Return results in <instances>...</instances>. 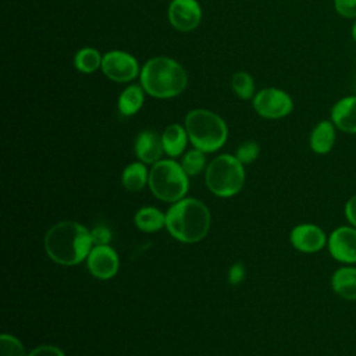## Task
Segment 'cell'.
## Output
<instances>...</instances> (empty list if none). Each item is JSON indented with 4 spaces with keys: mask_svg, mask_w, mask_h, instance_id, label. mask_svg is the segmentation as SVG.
Masks as SVG:
<instances>
[{
    "mask_svg": "<svg viewBox=\"0 0 356 356\" xmlns=\"http://www.w3.org/2000/svg\"><path fill=\"white\" fill-rule=\"evenodd\" d=\"M254 111L267 120H278L289 115L293 110V100L284 89L268 86L256 92L252 99Z\"/></svg>",
    "mask_w": 356,
    "mask_h": 356,
    "instance_id": "cell-7",
    "label": "cell"
},
{
    "mask_svg": "<svg viewBox=\"0 0 356 356\" xmlns=\"http://www.w3.org/2000/svg\"><path fill=\"white\" fill-rule=\"evenodd\" d=\"M343 214L349 225L356 228V193H353L343 206Z\"/></svg>",
    "mask_w": 356,
    "mask_h": 356,
    "instance_id": "cell-28",
    "label": "cell"
},
{
    "mask_svg": "<svg viewBox=\"0 0 356 356\" xmlns=\"http://www.w3.org/2000/svg\"><path fill=\"white\" fill-rule=\"evenodd\" d=\"M245 278V267L241 263H235L228 270V281L232 285H238Z\"/></svg>",
    "mask_w": 356,
    "mask_h": 356,
    "instance_id": "cell-30",
    "label": "cell"
},
{
    "mask_svg": "<svg viewBox=\"0 0 356 356\" xmlns=\"http://www.w3.org/2000/svg\"><path fill=\"white\" fill-rule=\"evenodd\" d=\"M334 10L346 19L356 18V0H334Z\"/></svg>",
    "mask_w": 356,
    "mask_h": 356,
    "instance_id": "cell-26",
    "label": "cell"
},
{
    "mask_svg": "<svg viewBox=\"0 0 356 356\" xmlns=\"http://www.w3.org/2000/svg\"><path fill=\"white\" fill-rule=\"evenodd\" d=\"M181 165L188 177H195L206 167V153L193 147L182 156Z\"/></svg>",
    "mask_w": 356,
    "mask_h": 356,
    "instance_id": "cell-23",
    "label": "cell"
},
{
    "mask_svg": "<svg viewBox=\"0 0 356 356\" xmlns=\"http://www.w3.org/2000/svg\"><path fill=\"white\" fill-rule=\"evenodd\" d=\"M167 17L174 29L186 33L200 25L203 11L197 0H171L167 8Z\"/></svg>",
    "mask_w": 356,
    "mask_h": 356,
    "instance_id": "cell-9",
    "label": "cell"
},
{
    "mask_svg": "<svg viewBox=\"0 0 356 356\" xmlns=\"http://www.w3.org/2000/svg\"><path fill=\"white\" fill-rule=\"evenodd\" d=\"M337 127L331 120L318 121L310 132L309 146L316 154H327L332 150L337 140Z\"/></svg>",
    "mask_w": 356,
    "mask_h": 356,
    "instance_id": "cell-15",
    "label": "cell"
},
{
    "mask_svg": "<svg viewBox=\"0 0 356 356\" xmlns=\"http://www.w3.org/2000/svg\"><path fill=\"white\" fill-rule=\"evenodd\" d=\"M92 239H93V245H108V242L111 241V231L107 225L100 224L96 225L92 231Z\"/></svg>",
    "mask_w": 356,
    "mask_h": 356,
    "instance_id": "cell-27",
    "label": "cell"
},
{
    "mask_svg": "<svg viewBox=\"0 0 356 356\" xmlns=\"http://www.w3.org/2000/svg\"><path fill=\"white\" fill-rule=\"evenodd\" d=\"M259 153H260L259 143H256L254 140H246L238 146V149L235 152V157L245 165V164H250L252 161H254L257 159Z\"/></svg>",
    "mask_w": 356,
    "mask_h": 356,
    "instance_id": "cell-25",
    "label": "cell"
},
{
    "mask_svg": "<svg viewBox=\"0 0 356 356\" xmlns=\"http://www.w3.org/2000/svg\"><path fill=\"white\" fill-rule=\"evenodd\" d=\"M139 83L152 97L172 99L186 89L188 74L177 60L168 56H154L140 67Z\"/></svg>",
    "mask_w": 356,
    "mask_h": 356,
    "instance_id": "cell-2",
    "label": "cell"
},
{
    "mask_svg": "<svg viewBox=\"0 0 356 356\" xmlns=\"http://www.w3.org/2000/svg\"><path fill=\"white\" fill-rule=\"evenodd\" d=\"M0 356H28L24 345L18 338L10 334L0 337Z\"/></svg>",
    "mask_w": 356,
    "mask_h": 356,
    "instance_id": "cell-24",
    "label": "cell"
},
{
    "mask_svg": "<svg viewBox=\"0 0 356 356\" xmlns=\"http://www.w3.org/2000/svg\"><path fill=\"white\" fill-rule=\"evenodd\" d=\"M327 248L334 260L341 264H356V228L341 225L331 231Z\"/></svg>",
    "mask_w": 356,
    "mask_h": 356,
    "instance_id": "cell-10",
    "label": "cell"
},
{
    "mask_svg": "<svg viewBox=\"0 0 356 356\" xmlns=\"http://www.w3.org/2000/svg\"><path fill=\"white\" fill-rule=\"evenodd\" d=\"M28 356H65L64 352L53 345H40L35 348Z\"/></svg>",
    "mask_w": 356,
    "mask_h": 356,
    "instance_id": "cell-29",
    "label": "cell"
},
{
    "mask_svg": "<svg viewBox=\"0 0 356 356\" xmlns=\"http://www.w3.org/2000/svg\"><path fill=\"white\" fill-rule=\"evenodd\" d=\"M211 217L206 204L193 197H184L165 213V227L171 236L184 243L202 241L210 228Z\"/></svg>",
    "mask_w": 356,
    "mask_h": 356,
    "instance_id": "cell-3",
    "label": "cell"
},
{
    "mask_svg": "<svg viewBox=\"0 0 356 356\" xmlns=\"http://www.w3.org/2000/svg\"><path fill=\"white\" fill-rule=\"evenodd\" d=\"M330 120L338 131L356 134V95H348L337 100L331 107Z\"/></svg>",
    "mask_w": 356,
    "mask_h": 356,
    "instance_id": "cell-14",
    "label": "cell"
},
{
    "mask_svg": "<svg viewBox=\"0 0 356 356\" xmlns=\"http://www.w3.org/2000/svg\"><path fill=\"white\" fill-rule=\"evenodd\" d=\"M102 60L103 54L90 46L81 47L75 54H74V68L82 74H93L97 70L102 68Z\"/></svg>",
    "mask_w": 356,
    "mask_h": 356,
    "instance_id": "cell-20",
    "label": "cell"
},
{
    "mask_svg": "<svg viewBox=\"0 0 356 356\" xmlns=\"http://www.w3.org/2000/svg\"><path fill=\"white\" fill-rule=\"evenodd\" d=\"M90 231L76 221H60L44 235L47 256L61 266H75L83 261L93 248Z\"/></svg>",
    "mask_w": 356,
    "mask_h": 356,
    "instance_id": "cell-1",
    "label": "cell"
},
{
    "mask_svg": "<svg viewBox=\"0 0 356 356\" xmlns=\"http://www.w3.org/2000/svg\"><path fill=\"white\" fill-rule=\"evenodd\" d=\"M161 140H163L164 153L170 159H174L184 153V150L186 149V145L189 142V136H188V132L184 125L170 124L161 132Z\"/></svg>",
    "mask_w": 356,
    "mask_h": 356,
    "instance_id": "cell-18",
    "label": "cell"
},
{
    "mask_svg": "<svg viewBox=\"0 0 356 356\" xmlns=\"http://www.w3.org/2000/svg\"><path fill=\"white\" fill-rule=\"evenodd\" d=\"M188 178L181 163L164 159L153 164L149 172V188L157 199L175 203L185 197L189 189Z\"/></svg>",
    "mask_w": 356,
    "mask_h": 356,
    "instance_id": "cell-5",
    "label": "cell"
},
{
    "mask_svg": "<svg viewBox=\"0 0 356 356\" xmlns=\"http://www.w3.org/2000/svg\"><path fill=\"white\" fill-rule=\"evenodd\" d=\"M140 67L134 54L124 50H108L103 54L102 72L117 83H131L139 78Z\"/></svg>",
    "mask_w": 356,
    "mask_h": 356,
    "instance_id": "cell-8",
    "label": "cell"
},
{
    "mask_svg": "<svg viewBox=\"0 0 356 356\" xmlns=\"http://www.w3.org/2000/svg\"><path fill=\"white\" fill-rule=\"evenodd\" d=\"M86 266L99 280L113 278L118 271V254L108 245H95L86 257Z\"/></svg>",
    "mask_w": 356,
    "mask_h": 356,
    "instance_id": "cell-12",
    "label": "cell"
},
{
    "mask_svg": "<svg viewBox=\"0 0 356 356\" xmlns=\"http://www.w3.org/2000/svg\"><path fill=\"white\" fill-rule=\"evenodd\" d=\"M350 35H352V39L356 43V18L353 19V24H352V28H350Z\"/></svg>",
    "mask_w": 356,
    "mask_h": 356,
    "instance_id": "cell-31",
    "label": "cell"
},
{
    "mask_svg": "<svg viewBox=\"0 0 356 356\" xmlns=\"http://www.w3.org/2000/svg\"><path fill=\"white\" fill-rule=\"evenodd\" d=\"M146 92L140 83H128L118 95L117 108L118 113L124 117L135 115L140 111L145 104Z\"/></svg>",
    "mask_w": 356,
    "mask_h": 356,
    "instance_id": "cell-17",
    "label": "cell"
},
{
    "mask_svg": "<svg viewBox=\"0 0 356 356\" xmlns=\"http://www.w3.org/2000/svg\"><path fill=\"white\" fill-rule=\"evenodd\" d=\"M184 127L193 147L211 153L221 149L228 138V127L222 117L207 108H193L185 115Z\"/></svg>",
    "mask_w": 356,
    "mask_h": 356,
    "instance_id": "cell-4",
    "label": "cell"
},
{
    "mask_svg": "<svg viewBox=\"0 0 356 356\" xmlns=\"http://www.w3.org/2000/svg\"><path fill=\"white\" fill-rule=\"evenodd\" d=\"M135 224L143 232H156L165 227V214L156 207L145 206L136 211Z\"/></svg>",
    "mask_w": 356,
    "mask_h": 356,
    "instance_id": "cell-21",
    "label": "cell"
},
{
    "mask_svg": "<svg viewBox=\"0 0 356 356\" xmlns=\"http://www.w3.org/2000/svg\"><path fill=\"white\" fill-rule=\"evenodd\" d=\"M328 236L316 224L303 222L292 228L289 234V241L292 246L302 253H316L327 246Z\"/></svg>",
    "mask_w": 356,
    "mask_h": 356,
    "instance_id": "cell-11",
    "label": "cell"
},
{
    "mask_svg": "<svg viewBox=\"0 0 356 356\" xmlns=\"http://www.w3.org/2000/svg\"><path fill=\"white\" fill-rule=\"evenodd\" d=\"M243 184V164L234 154H220L206 167V185L218 197L236 195Z\"/></svg>",
    "mask_w": 356,
    "mask_h": 356,
    "instance_id": "cell-6",
    "label": "cell"
},
{
    "mask_svg": "<svg viewBox=\"0 0 356 356\" xmlns=\"http://www.w3.org/2000/svg\"><path fill=\"white\" fill-rule=\"evenodd\" d=\"M134 150L139 161L145 164H154L159 160H161V156L164 153L161 134L153 131V129H143L138 134Z\"/></svg>",
    "mask_w": 356,
    "mask_h": 356,
    "instance_id": "cell-13",
    "label": "cell"
},
{
    "mask_svg": "<svg viewBox=\"0 0 356 356\" xmlns=\"http://www.w3.org/2000/svg\"><path fill=\"white\" fill-rule=\"evenodd\" d=\"M122 185L129 192H139L149 184V171L142 161H134L128 164L121 175Z\"/></svg>",
    "mask_w": 356,
    "mask_h": 356,
    "instance_id": "cell-19",
    "label": "cell"
},
{
    "mask_svg": "<svg viewBox=\"0 0 356 356\" xmlns=\"http://www.w3.org/2000/svg\"><path fill=\"white\" fill-rule=\"evenodd\" d=\"M332 291L345 300H356V264H342L331 275Z\"/></svg>",
    "mask_w": 356,
    "mask_h": 356,
    "instance_id": "cell-16",
    "label": "cell"
},
{
    "mask_svg": "<svg viewBox=\"0 0 356 356\" xmlns=\"http://www.w3.org/2000/svg\"><path fill=\"white\" fill-rule=\"evenodd\" d=\"M231 89L242 100H252L256 95L253 76L246 71H238L232 75Z\"/></svg>",
    "mask_w": 356,
    "mask_h": 356,
    "instance_id": "cell-22",
    "label": "cell"
}]
</instances>
